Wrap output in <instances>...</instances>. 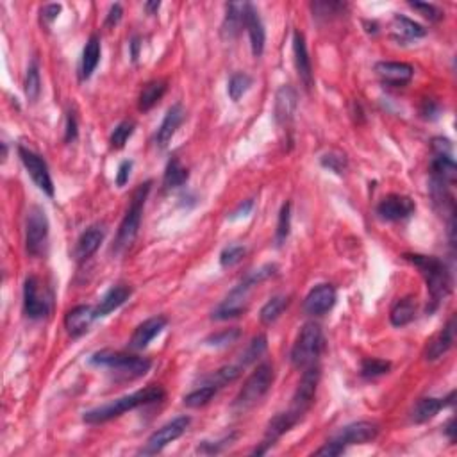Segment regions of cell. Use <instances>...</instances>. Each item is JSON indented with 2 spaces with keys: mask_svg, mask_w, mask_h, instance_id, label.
Masks as SVG:
<instances>
[{
  "mask_svg": "<svg viewBox=\"0 0 457 457\" xmlns=\"http://www.w3.org/2000/svg\"><path fill=\"white\" fill-rule=\"evenodd\" d=\"M439 113V106L434 102V100H425L423 102V107H422V114L423 118H436Z\"/></svg>",
  "mask_w": 457,
  "mask_h": 457,
  "instance_id": "cell-54",
  "label": "cell"
},
{
  "mask_svg": "<svg viewBox=\"0 0 457 457\" xmlns=\"http://www.w3.org/2000/svg\"><path fill=\"white\" fill-rule=\"evenodd\" d=\"M188 168L182 167V162L177 158H172L168 161L167 168H165V175H162V186H165V189L181 188V186H184L188 182Z\"/></svg>",
  "mask_w": 457,
  "mask_h": 457,
  "instance_id": "cell-31",
  "label": "cell"
},
{
  "mask_svg": "<svg viewBox=\"0 0 457 457\" xmlns=\"http://www.w3.org/2000/svg\"><path fill=\"white\" fill-rule=\"evenodd\" d=\"M40 93H42V77H40V70L36 61L29 64L25 76V95L30 102H36L40 99Z\"/></svg>",
  "mask_w": 457,
  "mask_h": 457,
  "instance_id": "cell-38",
  "label": "cell"
},
{
  "mask_svg": "<svg viewBox=\"0 0 457 457\" xmlns=\"http://www.w3.org/2000/svg\"><path fill=\"white\" fill-rule=\"evenodd\" d=\"M453 398H456V391H452V393H450L446 398H434V397L420 398L411 411V422H415V423L429 422V420L434 418V416L438 415L443 408H446V405H452Z\"/></svg>",
  "mask_w": 457,
  "mask_h": 457,
  "instance_id": "cell-25",
  "label": "cell"
},
{
  "mask_svg": "<svg viewBox=\"0 0 457 457\" xmlns=\"http://www.w3.org/2000/svg\"><path fill=\"white\" fill-rule=\"evenodd\" d=\"M150 188H152V182L145 181L143 184L138 186L136 191L133 193V201H131V206H129L127 213H125L124 220H121L120 227H118V235H117V239H114V245H113L114 252H124V250L129 249V247L134 243V239H136L138 232H140L145 202H147Z\"/></svg>",
  "mask_w": 457,
  "mask_h": 457,
  "instance_id": "cell-5",
  "label": "cell"
},
{
  "mask_svg": "<svg viewBox=\"0 0 457 457\" xmlns=\"http://www.w3.org/2000/svg\"><path fill=\"white\" fill-rule=\"evenodd\" d=\"M99 318L97 309L91 306H77L64 316V329L72 338H81L90 331L91 324Z\"/></svg>",
  "mask_w": 457,
  "mask_h": 457,
  "instance_id": "cell-18",
  "label": "cell"
},
{
  "mask_svg": "<svg viewBox=\"0 0 457 457\" xmlns=\"http://www.w3.org/2000/svg\"><path fill=\"white\" fill-rule=\"evenodd\" d=\"M129 47H131V57H133V61L136 63L138 57H140V47H141L140 38H138V36H134V38L131 40V43H129Z\"/></svg>",
  "mask_w": 457,
  "mask_h": 457,
  "instance_id": "cell-56",
  "label": "cell"
},
{
  "mask_svg": "<svg viewBox=\"0 0 457 457\" xmlns=\"http://www.w3.org/2000/svg\"><path fill=\"white\" fill-rule=\"evenodd\" d=\"M242 338V331L238 327H232V329H223L220 333L211 334V336L206 338L204 343L209 345V347L215 348H222V347H229V345L236 343V341Z\"/></svg>",
  "mask_w": 457,
  "mask_h": 457,
  "instance_id": "cell-43",
  "label": "cell"
},
{
  "mask_svg": "<svg viewBox=\"0 0 457 457\" xmlns=\"http://www.w3.org/2000/svg\"><path fill=\"white\" fill-rule=\"evenodd\" d=\"M277 266L275 265H265L259 270L250 272L235 290L227 295V299L213 311V318L215 320H231V318L242 316L247 311V299H249L250 291L261 283H265L272 275H275Z\"/></svg>",
  "mask_w": 457,
  "mask_h": 457,
  "instance_id": "cell-3",
  "label": "cell"
},
{
  "mask_svg": "<svg viewBox=\"0 0 457 457\" xmlns=\"http://www.w3.org/2000/svg\"><path fill=\"white\" fill-rule=\"evenodd\" d=\"M189 423H191L189 416H177V418H174L172 422L165 423L161 429H158V431L147 439V443H145L143 449L140 450V453L141 456H155V453H159L161 450L167 449L172 441L181 438V436L188 431Z\"/></svg>",
  "mask_w": 457,
  "mask_h": 457,
  "instance_id": "cell-10",
  "label": "cell"
},
{
  "mask_svg": "<svg viewBox=\"0 0 457 457\" xmlns=\"http://www.w3.org/2000/svg\"><path fill=\"white\" fill-rule=\"evenodd\" d=\"M297 106H299V100H297V91L290 86V84H284V86L279 88L275 95V109H273V114H275V121L279 125H287L297 113Z\"/></svg>",
  "mask_w": 457,
  "mask_h": 457,
  "instance_id": "cell-21",
  "label": "cell"
},
{
  "mask_svg": "<svg viewBox=\"0 0 457 457\" xmlns=\"http://www.w3.org/2000/svg\"><path fill=\"white\" fill-rule=\"evenodd\" d=\"M18 155L22 159L23 167H25L27 174L30 175L32 182L42 189L43 193H47L49 197H54V182L52 177H50L49 167H47V161L36 152L29 150L27 147L20 145L18 147Z\"/></svg>",
  "mask_w": 457,
  "mask_h": 457,
  "instance_id": "cell-12",
  "label": "cell"
},
{
  "mask_svg": "<svg viewBox=\"0 0 457 457\" xmlns=\"http://www.w3.org/2000/svg\"><path fill=\"white\" fill-rule=\"evenodd\" d=\"M287 306H290V297L277 295V297H273V299H270L268 302L263 306V309H261V313H259L261 324L272 325L273 321L279 320L280 314L287 309Z\"/></svg>",
  "mask_w": 457,
  "mask_h": 457,
  "instance_id": "cell-33",
  "label": "cell"
},
{
  "mask_svg": "<svg viewBox=\"0 0 457 457\" xmlns=\"http://www.w3.org/2000/svg\"><path fill=\"white\" fill-rule=\"evenodd\" d=\"M375 72L389 86H405L415 76L411 64L402 61H381L375 64Z\"/></svg>",
  "mask_w": 457,
  "mask_h": 457,
  "instance_id": "cell-17",
  "label": "cell"
},
{
  "mask_svg": "<svg viewBox=\"0 0 457 457\" xmlns=\"http://www.w3.org/2000/svg\"><path fill=\"white\" fill-rule=\"evenodd\" d=\"M311 9H313V16H316V18L329 20V18H333V16L343 15L345 9H347V4H341V2H327V0H318V2H313V4H311Z\"/></svg>",
  "mask_w": 457,
  "mask_h": 457,
  "instance_id": "cell-41",
  "label": "cell"
},
{
  "mask_svg": "<svg viewBox=\"0 0 457 457\" xmlns=\"http://www.w3.org/2000/svg\"><path fill=\"white\" fill-rule=\"evenodd\" d=\"M318 382H320V368L316 364H311L306 368L302 379L299 382L295 395H293V402H291L290 411L295 413L300 420L304 418L309 408L313 405L314 397H316Z\"/></svg>",
  "mask_w": 457,
  "mask_h": 457,
  "instance_id": "cell-11",
  "label": "cell"
},
{
  "mask_svg": "<svg viewBox=\"0 0 457 457\" xmlns=\"http://www.w3.org/2000/svg\"><path fill=\"white\" fill-rule=\"evenodd\" d=\"M275 379V372L270 363H263L250 374L247 379L243 388L239 389V393L236 395L235 402H232V411L235 413H247L252 408H256L266 393L270 391Z\"/></svg>",
  "mask_w": 457,
  "mask_h": 457,
  "instance_id": "cell-4",
  "label": "cell"
},
{
  "mask_svg": "<svg viewBox=\"0 0 457 457\" xmlns=\"http://www.w3.org/2000/svg\"><path fill=\"white\" fill-rule=\"evenodd\" d=\"M134 127H136V125H134L133 120L120 121V124L114 127L113 133H111V138H109L111 148H114V150H120V148H124L125 143L129 141V138L134 134Z\"/></svg>",
  "mask_w": 457,
  "mask_h": 457,
  "instance_id": "cell-40",
  "label": "cell"
},
{
  "mask_svg": "<svg viewBox=\"0 0 457 457\" xmlns=\"http://www.w3.org/2000/svg\"><path fill=\"white\" fill-rule=\"evenodd\" d=\"M90 363L93 364V367L107 368V370L111 372H117L118 375H124V377L127 379L143 377L152 367L150 359L114 350L95 352L90 357Z\"/></svg>",
  "mask_w": 457,
  "mask_h": 457,
  "instance_id": "cell-6",
  "label": "cell"
},
{
  "mask_svg": "<svg viewBox=\"0 0 457 457\" xmlns=\"http://www.w3.org/2000/svg\"><path fill=\"white\" fill-rule=\"evenodd\" d=\"M245 29L249 32L254 57H261L265 52L266 30L259 16V11L256 9V6L249 4V2H245Z\"/></svg>",
  "mask_w": 457,
  "mask_h": 457,
  "instance_id": "cell-16",
  "label": "cell"
},
{
  "mask_svg": "<svg viewBox=\"0 0 457 457\" xmlns=\"http://www.w3.org/2000/svg\"><path fill=\"white\" fill-rule=\"evenodd\" d=\"M293 56H295L297 73H299L304 88H306V90H311V86H313L314 83L313 66H311V57H309V52H307L306 38H304V35L300 32V30H295V32H293Z\"/></svg>",
  "mask_w": 457,
  "mask_h": 457,
  "instance_id": "cell-20",
  "label": "cell"
},
{
  "mask_svg": "<svg viewBox=\"0 0 457 457\" xmlns=\"http://www.w3.org/2000/svg\"><path fill=\"white\" fill-rule=\"evenodd\" d=\"M453 341H456V318L452 316L446 321L445 327L427 343L425 359L427 361H436V359L443 357L453 347Z\"/></svg>",
  "mask_w": 457,
  "mask_h": 457,
  "instance_id": "cell-22",
  "label": "cell"
},
{
  "mask_svg": "<svg viewBox=\"0 0 457 457\" xmlns=\"http://www.w3.org/2000/svg\"><path fill=\"white\" fill-rule=\"evenodd\" d=\"M52 295L38 277L30 275L23 284V313L30 320H42L49 316Z\"/></svg>",
  "mask_w": 457,
  "mask_h": 457,
  "instance_id": "cell-8",
  "label": "cell"
},
{
  "mask_svg": "<svg viewBox=\"0 0 457 457\" xmlns=\"http://www.w3.org/2000/svg\"><path fill=\"white\" fill-rule=\"evenodd\" d=\"M345 452V446L341 445V443L334 441V439H331V441L325 443L321 449H318L316 456H329V457H336V456H341V453Z\"/></svg>",
  "mask_w": 457,
  "mask_h": 457,
  "instance_id": "cell-51",
  "label": "cell"
},
{
  "mask_svg": "<svg viewBox=\"0 0 457 457\" xmlns=\"http://www.w3.org/2000/svg\"><path fill=\"white\" fill-rule=\"evenodd\" d=\"M291 231V204L286 202V204L280 208L279 220H277V229H275V243L277 247H283L286 243L287 236H290Z\"/></svg>",
  "mask_w": 457,
  "mask_h": 457,
  "instance_id": "cell-42",
  "label": "cell"
},
{
  "mask_svg": "<svg viewBox=\"0 0 457 457\" xmlns=\"http://www.w3.org/2000/svg\"><path fill=\"white\" fill-rule=\"evenodd\" d=\"M321 167L324 168H329L331 172H334V174H343L345 170H347V158H345V154H341V152H329V154H324L321 155Z\"/></svg>",
  "mask_w": 457,
  "mask_h": 457,
  "instance_id": "cell-46",
  "label": "cell"
},
{
  "mask_svg": "<svg viewBox=\"0 0 457 457\" xmlns=\"http://www.w3.org/2000/svg\"><path fill=\"white\" fill-rule=\"evenodd\" d=\"M162 398H165V389L158 384H150L148 388L134 391V393L131 395H125V397L121 398H117V400L109 402V404L90 409V411L84 413L83 420L86 423H90V425H99V423L111 422V420L118 418V416H121L124 413L133 411V409L141 408V405L161 402Z\"/></svg>",
  "mask_w": 457,
  "mask_h": 457,
  "instance_id": "cell-1",
  "label": "cell"
},
{
  "mask_svg": "<svg viewBox=\"0 0 457 457\" xmlns=\"http://www.w3.org/2000/svg\"><path fill=\"white\" fill-rule=\"evenodd\" d=\"M159 8H161V2H158V0H155V2H147V4H145V9L148 11V15H154V13H158Z\"/></svg>",
  "mask_w": 457,
  "mask_h": 457,
  "instance_id": "cell-58",
  "label": "cell"
},
{
  "mask_svg": "<svg viewBox=\"0 0 457 457\" xmlns=\"http://www.w3.org/2000/svg\"><path fill=\"white\" fill-rule=\"evenodd\" d=\"M416 206L405 195H388L377 206V215L386 222H400L415 213Z\"/></svg>",
  "mask_w": 457,
  "mask_h": 457,
  "instance_id": "cell-15",
  "label": "cell"
},
{
  "mask_svg": "<svg viewBox=\"0 0 457 457\" xmlns=\"http://www.w3.org/2000/svg\"><path fill=\"white\" fill-rule=\"evenodd\" d=\"M216 391H218V388L213 384H204L201 386V388H197L195 391H191L189 395H186L184 397V405L186 408H191V409H198V408H204L206 404H209V402L215 398Z\"/></svg>",
  "mask_w": 457,
  "mask_h": 457,
  "instance_id": "cell-35",
  "label": "cell"
},
{
  "mask_svg": "<svg viewBox=\"0 0 457 457\" xmlns=\"http://www.w3.org/2000/svg\"><path fill=\"white\" fill-rule=\"evenodd\" d=\"M391 370V363L384 361V359L377 357H364L361 361V375L364 379H377L386 375Z\"/></svg>",
  "mask_w": 457,
  "mask_h": 457,
  "instance_id": "cell-37",
  "label": "cell"
},
{
  "mask_svg": "<svg viewBox=\"0 0 457 457\" xmlns=\"http://www.w3.org/2000/svg\"><path fill=\"white\" fill-rule=\"evenodd\" d=\"M252 206H254L252 201H245V204H242L235 213H232L231 218L235 220V218H238V216H247L250 213V209H252Z\"/></svg>",
  "mask_w": 457,
  "mask_h": 457,
  "instance_id": "cell-55",
  "label": "cell"
},
{
  "mask_svg": "<svg viewBox=\"0 0 457 457\" xmlns=\"http://www.w3.org/2000/svg\"><path fill=\"white\" fill-rule=\"evenodd\" d=\"M100 54H102V47H100V38L97 35L90 36L86 42V47L83 50V57H81L79 66V77L81 81H88L93 72L97 70L100 63Z\"/></svg>",
  "mask_w": 457,
  "mask_h": 457,
  "instance_id": "cell-28",
  "label": "cell"
},
{
  "mask_svg": "<svg viewBox=\"0 0 457 457\" xmlns=\"http://www.w3.org/2000/svg\"><path fill=\"white\" fill-rule=\"evenodd\" d=\"M432 154L434 155L431 159V182H438V184L449 186L450 188L456 182L457 175V167L452 154H446V152H432Z\"/></svg>",
  "mask_w": 457,
  "mask_h": 457,
  "instance_id": "cell-24",
  "label": "cell"
},
{
  "mask_svg": "<svg viewBox=\"0 0 457 457\" xmlns=\"http://www.w3.org/2000/svg\"><path fill=\"white\" fill-rule=\"evenodd\" d=\"M242 375V367H223L220 368V370H216L215 374L209 375L208 379H206V384H213L216 386V388H222V386L229 384V382L236 381V379Z\"/></svg>",
  "mask_w": 457,
  "mask_h": 457,
  "instance_id": "cell-44",
  "label": "cell"
},
{
  "mask_svg": "<svg viewBox=\"0 0 457 457\" xmlns=\"http://www.w3.org/2000/svg\"><path fill=\"white\" fill-rule=\"evenodd\" d=\"M121 16H124V9H121V6L120 4H113L109 8V13H107V16H106V25L107 27H114L118 22H120Z\"/></svg>",
  "mask_w": 457,
  "mask_h": 457,
  "instance_id": "cell-52",
  "label": "cell"
},
{
  "mask_svg": "<svg viewBox=\"0 0 457 457\" xmlns=\"http://www.w3.org/2000/svg\"><path fill=\"white\" fill-rule=\"evenodd\" d=\"M245 254L247 249L243 245L225 247V249L222 250V254H220V265H222L223 268H231V266L238 265L239 261L245 257Z\"/></svg>",
  "mask_w": 457,
  "mask_h": 457,
  "instance_id": "cell-45",
  "label": "cell"
},
{
  "mask_svg": "<svg viewBox=\"0 0 457 457\" xmlns=\"http://www.w3.org/2000/svg\"><path fill=\"white\" fill-rule=\"evenodd\" d=\"M104 236H106V231H104L100 225H93L90 227V229H86V231L81 235V238L77 239L76 250H73L76 261L83 263V261L90 259V257L99 250V247L102 245Z\"/></svg>",
  "mask_w": 457,
  "mask_h": 457,
  "instance_id": "cell-26",
  "label": "cell"
},
{
  "mask_svg": "<svg viewBox=\"0 0 457 457\" xmlns=\"http://www.w3.org/2000/svg\"><path fill=\"white\" fill-rule=\"evenodd\" d=\"M445 434L449 436L450 441L456 439V422H453V420H450V422L445 425Z\"/></svg>",
  "mask_w": 457,
  "mask_h": 457,
  "instance_id": "cell-57",
  "label": "cell"
},
{
  "mask_svg": "<svg viewBox=\"0 0 457 457\" xmlns=\"http://www.w3.org/2000/svg\"><path fill=\"white\" fill-rule=\"evenodd\" d=\"M167 316H152L148 318V320H145L143 324H140L136 329H134L131 341H129V347L133 348V350H143V348H147L148 343L162 333V329L167 327Z\"/></svg>",
  "mask_w": 457,
  "mask_h": 457,
  "instance_id": "cell-19",
  "label": "cell"
},
{
  "mask_svg": "<svg viewBox=\"0 0 457 457\" xmlns=\"http://www.w3.org/2000/svg\"><path fill=\"white\" fill-rule=\"evenodd\" d=\"M133 295V287L127 284H114L106 291V295L100 299L99 306L95 307L99 316H107L109 313L117 311L118 307L124 306L129 300V297Z\"/></svg>",
  "mask_w": 457,
  "mask_h": 457,
  "instance_id": "cell-27",
  "label": "cell"
},
{
  "mask_svg": "<svg viewBox=\"0 0 457 457\" xmlns=\"http://www.w3.org/2000/svg\"><path fill=\"white\" fill-rule=\"evenodd\" d=\"M415 314H416L415 300H413L411 297H405V299L397 300L395 306L391 307L389 320H391V325H393V327H405V325H409L413 320H415Z\"/></svg>",
  "mask_w": 457,
  "mask_h": 457,
  "instance_id": "cell-32",
  "label": "cell"
},
{
  "mask_svg": "<svg viewBox=\"0 0 457 457\" xmlns=\"http://www.w3.org/2000/svg\"><path fill=\"white\" fill-rule=\"evenodd\" d=\"M336 287L333 284H318L307 293L304 300V311L309 316H324L336 306Z\"/></svg>",
  "mask_w": 457,
  "mask_h": 457,
  "instance_id": "cell-13",
  "label": "cell"
},
{
  "mask_svg": "<svg viewBox=\"0 0 457 457\" xmlns=\"http://www.w3.org/2000/svg\"><path fill=\"white\" fill-rule=\"evenodd\" d=\"M266 348H268V340H266V336L265 334H257V336L250 341L249 347H247L245 350L242 352V355H239V367L245 368L249 367V364L256 363L257 359L265 354Z\"/></svg>",
  "mask_w": 457,
  "mask_h": 457,
  "instance_id": "cell-34",
  "label": "cell"
},
{
  "mask_svg": "<svg viewBox=\"0 0 457 457\" xmlns=\"http://www.w3.org/2000/svg\"><path fill=\"white\" fill-rule=\"evenodd\" d=\"M250 86H252V77L243 72L235 73L229 79V84H227V91H229V97H231L232 102H238L243 95L250 90Z\"/></svg>",
  "mask_w": 457,
  "mask_h": 457,
  "instance_id": "cell-39",
  "label": "cell"
},
{
  "mask_svg": "<svg viewBox=\"0 0 457 457\" xmlns=\"http://www.w3.org/2000/svg\"><path fill=\"white\" fill-rule=\"evenodd\" d=\"M325 348V338L321 327L314 321H307L300 329L293 348H291V363L295 368H307L316 364L318 357Z\"/></svg>",
  "mask_w": 457,
  "mask_h": 457,
  "instance_id": "cell-7",
  "label": "cell"
},
{
  "mask_svg": "<svg viewBox=\"0 0 457 457\" xmlns=\"http://www.w3.org/2000/svg\"><path fill=\"white\" fill-rule=\"evenodd\" d=\"M238 438V434L236 432H232V434L229 436H223L222 439H216V441H202L201 445H198L197 452L201 453H220L222 450H225L227 446H231L232 443H235V439Z\"/></svg>",
  "mask_w": 457,
  "mask_h": 457,
  "instance_id": "cell-47",
  "label": "cell"
},
{
  "mask_svg": "<svg viewBox=\"0 0 457 457\" xmlns=\"http://www.w3.org/2000/svg\"><path fill=\"white\" fill-rule=\"evenodd\" d=\"M405 259L415 265L423 275L425 283H427L429 295H431V307L429 313L439 306L443 299L452 290V275H450L449 268L441 259L434 256H422V254H405Z\"/></svg>",
  "mask_w": 457,
  "mask_h": 457,
  "instance_id": "cell-2",
  "label": "cell"
},
{
  "mask_svg": "<svg viewBox=\"0 0 457 457\" xmlns=\"http://www.w3.org/2000/svg\"><path fill=\"white\" fill-rule=\"evenodd\" d=\"M379 427L372 422H354L350 425L341 427L336 434L333 436L334 441L341 443L347 449L350 445H364L377 438Z\"/></svg>",
  "mask_w": 457,
  "mask_h": 457,
  "instance_id": "cell-14",
  "label": "cell"
},
{
  "mask_svg": "<svg viewBox=\"0 0 457 457\" xmlns=\"http://www.w3.org/2000/svg\"><path fill=\"white\" fill-rule=\"evenodd\" d=\"M184 117L186 113L181 104H175V106H172L170 109H168V113L162 118L161 125H159L158 133H155V145H158L159 148L168 147L172 138L177 133V129L181 127V124L184 121Z\"/></svg>",
  "mask_w": 457,
  "mask_h": 457,
  "instance_id": "cell-23",
  "label": "cell"
},
{
  "mask_svg": "<svg viewBox=\"0 0 457 457\" xmlns=\"http://www.w3.org/2000/svg\"><path fill=\"white\" fill-rule=\"evenodd\" d=\"M49 218L38 206L30 208L25 220V247L30 256L40 257L47 252L49 245Z\"/></svg>",
  "mask_w": 457,
  "mask_h": 457,
  "instance_id": "cell-9",
  "label": "cell"
},
{
  "mask_svg": "<svg viewBox=\"0 0 457 457\" xmlns=\"http://www.w3.org/2000/svg\"><path fill=\"white\" fill-rule=\"evenodd\" d=\"M168 84L165 81H150L143 86L138 99V109L140 111H150L159 100L162 99V95L167 93Z\"/></svg>",
  "mask_w": 457,
  "mask_h": 457,
  "instance_id": "cell-30",
  "label": "cell"
},
{
  "mask_svg": "<svg viewBox=\"0 0 457 457\" xmlns=\"http://www.w3.org/2000/svg\"><path fill=\"white\" fill-rule=\"evenodd\" d=\"M409 6H411L413 9H416V11L422 13V16H425V18L431 20V22H438V20L443 16L441 11H439V9L432 4H423V2H409Z\"/></svg>",
  "mask_w": 457,
  "mask_h": 457,
  "instance_id": "cell-48",
  "label": "cell"
},
{
  "mask_svg": "<svg viewBox=\"0 0 457 457\" xmlns=\"http://www.w3.org/2000/svg\"><path fill=\"white\" fill-rule=\"evenodd\" d=\"M77 134H79V125H77L76 111L70 109L69 113H66V129H64V141H66V143H72V141L77 140Z\"/></svg>",
  "mask_w": 457,
  "mask_h": 457,
  "instance_id": "cell-49",
  "label": "cell"
},
{
  "mask_svg": "<svg viewBox=\"0 0 457 457\" xmlns=\"http://www.w3.org/2000/svg\"><path fill=\"white\" fill-rule=\"evenodd\" d=\"M393 23L397 27V30L400 32L402 36L409 40H416V38H423V36L427 35V29L420 23H416L415 20L408 18V16L402 15H395L393 16Z\"/></svg>",
  "mask_w": 457,
  "mask_h": 457,
  "instance_id": "cell-36",
  "label": "cell"
},
{
  "mask_svg": "<svg viewBox=\"0 0 457 457\" xmlns=\"http://www.w3.org/2000/svg\"><path fill=\"white\" fill-rule=\"evenodd\" d=\"M61 13V6L59 4H47L45 8H42V18L45 20V22H54V20L59 16Z\"/></svg>",
  "mask_w": 457,
  "mask_h": 457,
  "instance_id": "cell-53",
  "label": "cell"
},
{
  "mask_svg": "<svg viewBox=\"0 0 457 457\" xmlns=\"http://www.w3.org/2000/svg\"><path fill=\"white\" fill-rule=\"evenodd\" d=\"M245 27V4H227L225 20H223V36L236 38Z\"/></svg>",
  "mask_w": 457,
  "mask_h": 457,
  "instance_id": "cell-29",
  "label": "cell"
},
{
  "mask_svg": "<svg viewBox=\"0 0 457 457\" xmlns=\"http://www.w3.org/2000/svg\"><path fill=\"white\" fill-rule=\"evenodd\" d=\"M131 172H133V161H121L120 167H118L117 177H114V182H117L118 188H124L129 182V177H131Z\"/></svg>",
  "mask_w": 457,
  "mask_h": 457,
  "instance_id": "cell-50",
  "label": "cell"
}]
</instances>
